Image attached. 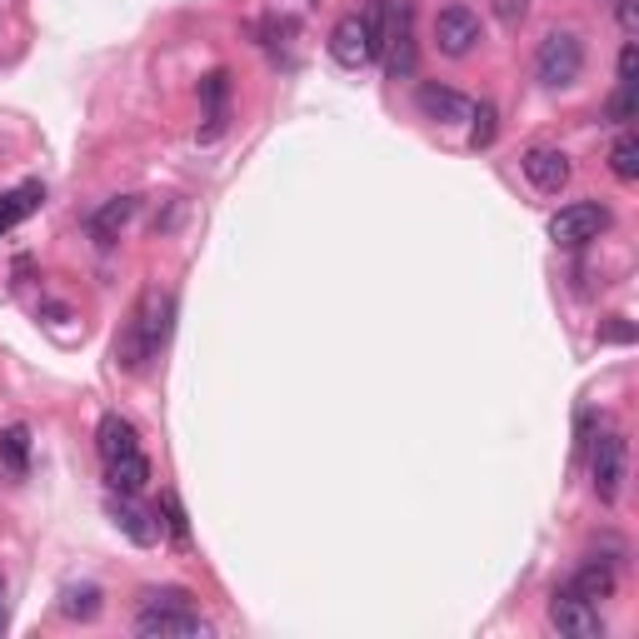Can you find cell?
I'll return each mask as SVG.
<instances>
[{
	"mask_svg": "<svg viewBox=\"0 0 639 639\" xmlns=\"http://www.w3.org/2000/svg\"><path fill=\"white\" fill-rule=\"evenodd\" d=\"M170 329H175V295L160 290V285H150L145 295L135 300V310H130L125 335L115 339V359L125 369H145L150 359L165 349Z\"/></svg>",
	"mask_w": 639,
	"mask_h": 639,
	"instance_id": "1",
	"label": "cell"
},
{
	"mask_svg": "<svg viewBox=\"0 0 639 639\" xmlns=\"http://www.w3.org/2000/svg\"><path fill=\"white\" fill-rule=\"evenodd\" d=\"M579 70H585V45H579V36L575 30H549V36L539 40V50H535L539 85L565 90V85L579 80Z\"/></svg>",
	"mask_w": 639,
	"mask_h": 639,
	"instance_id": "2",
	"label": "cell"
},
{
	"mask_svg": "<svg viewBox=\"0 0 639 639\" xmlns=\"http://www.w3.org/2000/svg\"><path fill=\"white\" fill-rule=\"evenodd\" d=\"M599 339H605V345H629V339H635V325H629L625 315H609V325H599Z\"/></svg>",
	"mask_w": 639,
	"mask_h": 639,
	"instance_id": "24",
	"label": "cell"
},
{
	"mask_svg": "<svg viewBox=\"0 0 639 639\" xmlns=\"http://www.w3.org/2000/svg\"><path fill=\"white\" fill-rule=\"evenodd\" d=\"M605 230H609V205H599V200H575V205H565L549 220V240L559 250H585Z\"/></svg>",
	"mask_w": 639,
	"mask_h": 639,
	"instance_id": "4",
	"label": "cell"
},
{
	"mask_svg": "<svg viewBox=\"0 0 639 639\" xmlns=\"http://www.w3.org/2000/svg\"><path fill=\"white\" fill-rule=\"evenodd\" d=\"M435 45H439V55L465 60L469 50L479 45V16L469 6H445L435 16Z\"/></svg>",
	"mask_w": 639,
	"mask_h": 639,
	"instance_id": "8",
	"label": "cell"
},
{
	"mask_svg": "<svg viewBox=\"0 0 639 639\" xmlns=\"http://www.w3.org/2000/svg\"><path fill=\"white\" fill-rule=\"evenodd\" d=\"M489 6H495V16L505 20V26H519L525 10H529V0H489Z\"/></svg>",
	"mask_w": 639,
	"mask_h": 639,
	"instance_id": "25",
	"label": "cell"
},
{
	"mask_svg": "<svg viewBox=\"0 0 639 639\" xmlns=\"http://www.w3.org/2000/svg\"><path fill=\"white\" fill-rule=\"evenodd\" d=\"M160 509H165L170 539H175V545H190V519H185V505H180L175 489H165V495H160Z\"/></svg>",
	"mask_w": 639,
	"mask_h": 639,
	"instance_id": "21",
	"label": "cell"
},
{
	"mask_svg": "<svg viewBox=\"0 0 639 639\" xmlns=\"http://www.w3.org/2000/svg\"><path fill=\"white\" fill-rule=\"evenodd\" d=\"M415 100H419V110H425L429 120H439V125H459V120H469V100L459 95V90H449V85H435V80H425Z\"/></svg>",
	"mask_w": 639,
	"mask_h": 639,
	"instance_id": "12",
	"label": "cell"
},
{
	"mask_svg": "<svg viewBox=\"0 0 639 639\" xmlns=\"http://www.w3.org/2000/svg\"><path fill=\"white\" fill-rule=\"evenodd\" d=\"M615 16H619V26H625V36H635L639 30V0H619Z\"/></svg>",
	"mask_w": 639,
	"mask_h": 639,
	"instance_id": "26",
	"label": "cell"
},
{
	"mask_svg": "<svg viewBox=\"0 0 639 639\" xmlns=\"http://www.w3.org/2000/svg\"><path fill=\"white\" fill-rule=\"evenodd\" d=\"M200 100H205V120H210L200 140H215L220 125H225V100H230V75H225V70H210V75L200 80Z\"/></svg>",
	"mask_w": 639,
	"mask_h": 639,
	"instance_id": "17",
	"label": "cell"
},
{
	"mask_svg": "<svg viewBox=\"0 0 639 639\" xmlns=\"http://www.w3.org/2000/svg\"><path fill=\"white\" fill-rule=\"evenodd\" d=\"M135 635L140 639H205L210 619H200L190 605H155V599H145V609L135 615Z\"/></svg>",
	"mask_w": 639,
	"mask_h": 639,
	"instance_id": "3",
	"label": "cell"
},
{
	"mask_svg": "<svg viewBox=\"0 0 639 639\" xmlns=\"http://www.w3.org/2000/svg\"><path fill=\"white\" fill-rule=\"evenodd\" d=\"M110 519H115V529L130 539V545H155L160 539V525H155V515H150L145 505H135V495H115L110 499Z\"/></svg>",
	"mask_w": 639,
	"mask_h": 639,
	"instance_id": "10",
	"label": "cell"
},
{
	"mask_svg": "<svg viewBox=\"0 0 639 639\" xmlns=\"http://www.w3.org/2000/svg\"><path fill=\"white\" fill-rule=\"evenodd\" d=\"M40 200H45V185H40V180H26V185H16L10 195H0V235H10L20 220L36 215Z\"/></svg>",
	"mask_w": 639,
	"mask_h": 639,
	"instance_id": "15",
	"label": "cell"
},
{
	"mask_svg": "<svg viewBox=\"0 0 639 639\" xmlns=\"http://www.w3.org/2000/svg\"><path fill=\"white\" fill-rule=\"evenodd\" d=\"M635 65H639V50H635V40H629V45L619 50V80H635Z\"/></svg>",
	"mask_w": 639,
	"mask_h": 639,
	"instance_id": "27",
	"label": "cell"
},
{
	"mask_svg": "<svg viewBox=\"0 0 639 639\" xmlns=\"http://www.w3.org/2000/svg\"><path fill=\"white\" fill-rule=\"evenodd\" d=\"M135 220V195H115V200H105V205L90 215V240L95 245H115L120 240V230Z\"/></svg>",
	"mask_w": 639,
	"mask_h": 639,
	"instance_id": "13",
	"label": "cell"
},
{
	"mask_svg": "<svg viewBox=\"0 0 639 639\" xmlns=\"http://www.w3.org/2000/svg\"><path fill=\"white\" fill-rule=\"evenodd\" d=\"M0 589H6V585H0Z\"/></svg>",
	"mask_w": 639,
	"mask_h": 639,
	"instance_id": "29",
	"label": "cell"
},
{
	"mask_svg": "<svg viewBox=\"0 0 639 639\" xmlns=\"http://www.w3.org/2000/svg\"><path fill=\"white\" fill-rule=\"evenodd\" d=\"M95 449H100V465H110V459H125V455H135V449H140L135 425H130L125 415H115V409H110V415L95 425Z\"/></svg>",
	"mask_w": 639,
	"mask_h": 639,
	"instance_id": "11",
	"label": "cell"
},
{
	"mask_svg": "<svg viewBox=\"0 0 639 639\" xmlns=\"http://www.w3.org/2000/svg\"><path fill=\"white\" fill-rule=\"evenodd\" d=\"M619 585L615 575V559H589V565H579V575L569 579V589H575L579 599H589V605H599V599H609Z\"/></svg>",
	"mask_w": 639,
	"mask_h": 639,
	"instance_id": "14",
	"label": "cell"
},
{
	"mask_svg": "<svg viewBox=\"0 0 639 639\" xmlns=\"http://www.w3.org/2000/svg\"><path fill=\"white\" fill-rule=\"evenodd\" d=\"M0 629H6V589H0Z\"/></svg>",
	"mask_w": 639,
	"mask_h": 639,
	"instance_id": "28",
	"label": "cell"
},
{
	"mask_svg": "<svg viewBox=\"0 0 639 639\" xmlns=\"http://www.w3.org/2000/svg\"><path fill=\"white\" fill-rule=\"evenodd\" d=\"M60 615L65 619H95L100 615V589L95 585H70L65 595H60Z\"/></svg>",
	"mask_w": 639,
	"mask_h": 639,
	"instance_id": "19",
	"label": "cell"
},
{
	"mask_svg": "<svg viewBox=\"0 0 639 639\" xmlns=\"http://www.w3.org/2000/svg\"><path fill=\"white\" fill-rule=\"evenodd\" d=\"M519 170H525V180H529L535 190H545V195H559V190L569 185V160L559 155V150H549V145L525 150Z\"/></svg>",
	"mask_w": 639,
	"mask_h": 639,
	"instance_id": "9",
	"label": "cell"
},
{
	"mask_svg": "<svg viewBox=\"0 0 639 639\" xmlns=\"http://www.w3.org/2000/svg\"><path fill=\"white\" fill-rule=\"evenodd\" d=\"M0 465L10 475H26L30 469V425H6L0 429Z\"/></svg>",
	"mask_w": 639,
	"mask_h": 639,
	"instance_id": "18",
	"label": "cell"
},
{
	"mask_svg": "<svg viewBox=\"0 0 639 639\" xmlns=\"http://www.w3.org/2000/svg\"><path fill=\"white\" fill-rule=\"evenodd\" d=\"M105 485L115 489V495H140V489L150 485L145 449H135V455H125V459H110V465H105Z\"/></svg>",
	"mask_w": 639,
	"mask_h": 639,
	"instance_id": "16",
	"label": "cell"
},
{
	"mask_svg": "<svg viewBox=\"0 0 639 639\" xmlns=\"http://www.w3.org/2000/svg\"><path fill=\"white\" fill-rule=\"evenodd\" d=\"M469 115H475V130H469V145H475V150L495 145V105H489V100H479V105H469Z\"/></svg>",
	"mask_w": 639,
	"mask_h": 639,
	"instance_id": "22",
	"label": "cell"
},
{
	"mask_svg": "<svg viewBox=\"0 0 639 639\" xmlns=\"http://www.w3.org/2000/svg\"><path fill=\"white\" fill-rule=\"evenodd\" d=\"M549 625H555L565 639H599L605 635V615H599V605L579 599L569 585L555 589V599H549Z\"/></svg>",
	"mask_w": 639,
	"mask_h": 639,
	"instance_id": "7",
	"label": "cell"
},
{
	"mask_svg": "<svg viewBox=\"0 0 639 639\" xmlns=\"http://www.w3.org/2000/svg\"><path fill=\"white\" fill-rule=\"evenodd\" d=\"M329 55H335V65L345 70H359L369 65V60L379 55V30L369 16H345L335 20V30H329Z\"/></svg>",
	"mask_w": 639,
	"mask_h": 639,
	"instance_id": "5",
	"label": "cell"
},
{
	"mask_svg": "<svg viewBox=\"0 0 639 639\" xmlns=\"http://www.w3.org/2000/svg\"><path fill=\"white\" fill-rule=\"evenodd\" d=\"M605 120H615V125H629V120H635V80H619V90L605 105Z\"/></svg>",
	"mask_w": 639,
	"mask_h": 639,
	"instance_id": "23",
	"label": "cell"
},
{
	"mask_svg": "<svg viewBox=\"0 0 639 639\" xmlns=\"http://www.w3.org/2000/svg\"><path fill=\"white\" fill-rule=\"evenodd\" d=\"M625 469H629V445L619 429H605L595 439V455H589V475H595V495L599 505H615L619 485H625Z\"/></svg>",
	"mask_w": 639,
	"mask_h": 639,
	"instance_id": "6",
	"label": "cell"
},
{
	"mask_svg": "<svg viewBox=\"0 0 639 639\" xmlns=\"http://www.w3.org/2000/svg\"><path fill=\"white\" fill-rule=\"evenodd\" d=\"M609 170H615L619 180H639V140H635V130H619V140L609 145Z\"/></svg>",
	"mask_w": 639,
	"mask_h": 639,
	"instance_id": "20",
	"label": "cell"
}]
</instances>
